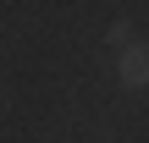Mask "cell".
<instances>
[{"instance_id":"2","label":"cell","mask_w":149,"mask_h":143,"mask_svg":"<svg viewBox=\"0 0 149 143\" xmlns=\"http://www.w3.org/2000/svg\"><path fill=\"white\" fill-rule=\"evenodd\" d=\"M105 44H111V50H127V44H138V33H133V22H127V17H116V22L105 28Z\"/></svg>"},{"instance_id":"1","label":"cell","mask_w":149,"mask_h":143,"mask_svg":"<svg viewBox=\"0 0 149 143\" xmlns=\"http://www.w3.org/2000/svg\"><path fill=\"white\" fill-rule=\"evenodd\" d=\"M116 77H122L127 88H149V44L116 50Z\"/></svg>"}]
</instances>
